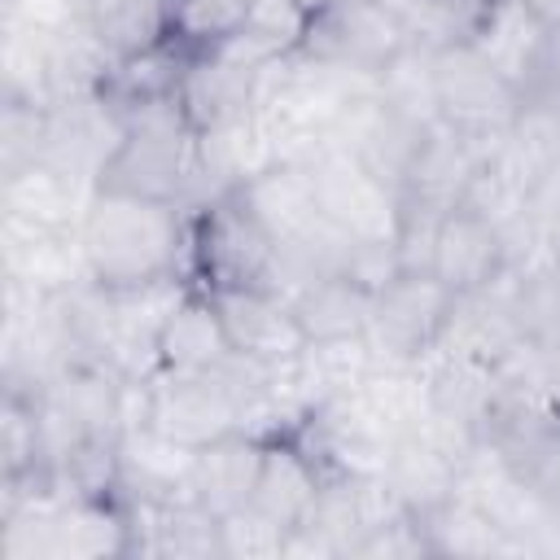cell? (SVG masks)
<instances>
[{
	"mask_svg": "<svg viewBox=\"0 0 560 560\" xmlns=\"http://www.w3.org/2000/svg\"><path fill=\"white\" fill-rule=\"evenodd\" d=\"M79 236L88 271L105 289L149 284L171 271L188 276V214L179 206L122 188H96Z\"/></svg>",
	"mask_w": 560,
	"mask_h": 560,
	"instance_id": "6da1fadb",
	"label": "cell"
},
{
	"mask_svg": "<svg viewBox=\"0 0 560 560\" xmlns=\"http://www.w3.org/2000/svg\"><path fill=\"white\" fill-rule=\"evenodd\" d=\"M101 188L153 197L179 206L184 214L214 201L197 158V127L188 122L175 96L127 109V140L114 153L109 171L101 175Z\"/></svg>",
	"mask_w": 560,
	"mask_h": 560,
	"instance_id": "7a4b0ae2",
	"label": "cell"
},
{
	"mask_svg": "<svg viewBox=\"0 0 560 560\" xmlns=\"http://www.w3.org/2000/svg\"><path fill=\"white\" fill-rule=\"evenodd\" d=\"M271 271L276 241L236 192L188 214V276H197V289H271Z\"/></svg>",
	"mask_w": 560,
	"mask_h": 560,
	"instance_id": "3957f363",
	"label": "cell"
},
{
	"mask_svg": "<svg viewBox=\"0 0 560 560\" xmlns=\"http://www.w3.org/2000/svg\"><path fill=\"white\" fill-rule=\"evenodd\" d=\"M438 109L446 127L494 149L516 127L525 96L472 48V39H455L438 44Z\"/></svg>",
	"mask_w": 560,
	"mask_h": 560,
	"instance_id": "277c9868",
	"label": "cell"
},
{
	"mask_svg": "<svg viewBox=\"0 0 560 560\" xmlns=\"http://www.w3.org/2000/svg\"><path fill=\"white\" fill-rule=\"evenodd\" d=\"M455 293L433 271H398L381 293H372L368 341L381 363H420L451 319Z\"/></svg>",
	"mask_w": 560,
	"mask_h": 560,
	"instance_id": "5b68a950",
	"label": "cell"
},
{
	"mask_svg": "<svg viewBox=\"0 0 560 560\" xmlns=\"http://www.w3.org/2000/svg\"><path fill=\"white\" fill-rule=\"evenodd\" d=\"M324 219L350 241H398L402 192L376 179L350 149H324L306 162Z\"/></svg>",
	"mask_w": 560,
	"mask_h": 560,
	"instance_id": "8992f818",
	"label": "cell"
},
{
	"mask_svg": "<svg viewBox=\"0 0 560 560\" xmlns=\"http://www.w3.org/2000/svg\"><path fill=\"white\" fill-rule=\"evenodd\" d=\"M122 140H127V114L105 92L66 96V101L44 109L39 162H52L70 175H83V179L101 184V175L109 171Z\"/></svg>",
	"mask_w": 560,
	"mask_h": 560,
	"instance_id": "52a82bcc",
	"label": "cell"
},
{
	"mask_svg": "<svg viewBox=\"0 0 560 560\" xmlns=\"http://www.w3.org/2000/svg\"><path fill=\"white\" fill-rule=\"evenodd\" d=\"M236 416L241 407L214 372L162 368L149 381V424L192 451L236 433Z\"/></svg>",
	"mask_w": 560,
	"mask_h": 560,
	"instance_id": "ba28073f",
	"label": "cell"
},
{
	"mask_svg": "<svg viewBox=\"0 0 560 560\" xmlns=\"http://www.w3.org/2000/svg\"><path fill=\"white\" fill-rule=\"evenodd\" d=\"M407 39H411L407 22L394 18L389 9H381L376 0H337L332 9L311 18V31L298 52L376 74Z\"/></svg>",
	"mask_w": 560,
	"mask_h": 560,
	"instance_id": "9c48e42d",
	"label": "cell"
},
{
	"mask_svg": "<svg viewBox=\"0 0 560 560\" xmlns=\"http://www.w3.org/2000/svg\"><path fill=\"white\" fill-rule=\"evenodd\" d=\"M0 267L9 280H22L44 293H61L92 280L79 228H44L18 214H0Z\"/></svg>",
	"mask_w": 560,
	"mask_h": 560,
	"instance_id": "30bf717a",
	"label": "cell"
},
{
	"mask_svg": "<svg viewBox=\"0 0 560 560\" xmlns=\"http://www.w3.org/2000/svg\"><path fill=\"white\" fill-rule=\"evenodd\" d=\"M210 302L223 319L232 350H241L249 359L280 363L306 346V332H302L289 298H280L276 289H214Z\"/></svg>",
	"mask_w": 560,
	"mask_h": 560,
	"instance_id": "8fae6325",
	"label": "cell"
},
{
	"mask_svg": "<svg viewBox=\"0 0 560 560\" xmlns=\"http://www.w3.org/2000/svg\"><path fill=\"white\" fill-rule=\"evenodd\" d=\"M490 158V144L438 122L424 131L420 153L402 179V206H424V210H455L468 179L477 175V166Z\"/></svg>",
	"mask_w": 560,
	"mask_h": 560,
	"instance_id": "7c38bea8",
	"label": "cell"
},
{
	"mask_svg": "<svg viewBox=\"0 0 560 560\" xmlns=\"http://www.w3.org/2000/svg\"><path fill=\"white\" fill-rule=\"evenodd\" d=\"M416 372H420V385H424V411H433L442 420H455L464 429H477V433L490 429L494 394H499L494 363L433 346L416 363Z\"/></svg>",
	"mask_w": 560,
	"mask_h": 560,
	"instance_id": "4fadbf2b",
	"label": "cell"
},
{
	"mask_svg": "<svg viewBox=\"0 0 560 560\" xmlns=\"http://www.w3.org/2000/svg\"><path fill=\"white\" fill-rule=\"evenodd\" d=\"M503 267H508V249H503V232L494 223H486L481 214H472L464 206L442 214L429 271L451 293H477V289L494 284L503 276Z\"/></svg>",
	"mask_w": 560,
	"mask_h": 560,
	"instance_id": "5bb4252c",
	"label": "cell"
},
{
	"mask_svg": "<svg viewBox=\"0 0 560 560\" xmlns=\"http://www.w3.org/2000/svg\"><path fill=\"white\" fill-rule=\"evenodd\" d=\"M96 179L70 175L52 162H26L18 171H4L0 184V214H18L44 228H83V214L96 197Z\"/></svg>",
	"mask_w": 560,
	"mask_h": 560,
	"instance_id": "9a60e30c",
	"label": "cell"
},
{
	"mask_svg": "<svg viewBox=\"0 0 560 560\" xmlns=\"http://www.w3.org/2000/svg\"><path fill=\"white\" fill-rule=\"evenodd\" d=\"M236 197L271 232L276 245L306 241L311 232H319L328 223L324 210H319L315 179H311V166L306 162H276L262 175H254L245 188H236Z\"/></svg>",
	"mask_w": 560,
	"mask_h": 560,
	"instance_id": "2e32d148",
	"label": "cell"
},
{
	"mask_svg": "<svg viewBox=\"0 0 560 560\" xmlns=\"http://www.w3.org/2000/svg\"><path fill=\"white\" fill-rule=\"evenodd\" d=\"M258 79H262V70H249V66L232 61L219 48L192 52L188 66H184V79H179L175 101L188 114V122L197 131H206V127H219L228 118L249 114L254 101H258Z\"/></svg>",
	"mask_w": 560,
	"mask_h": 560,
	"instance_id": "e0dca14e",
	"label": "cell"
},
{
	"mask_svg": "<svg viewBox=\"0 0 560 560\" xmlns=\"http://www.w3.org/2000/svg\"><path fill=\"white\" fill-rule=\"evenodd\" d=\"M547 44H551V26H542L525 0H494L490 13H486V22L472 35V48L521 96L534 88V79L542 70V57H547Z\"/></svg>",
	"mask_w": 560,
	"mask_h": 560,
	"instance_id": "ac0fdd59",
	"label": "cell"
},
{
	"mask_svg": "<svg viewBox=\"0 0 560 560\" xmlns=\"http://www.w3.org/2000/svg\"><path fill=\"white\" fill-rule=\"evenodd\" d=\"M459 464H464V459H459L455 451H446V446L424 429V420H416V424L394 442L385 481L394 486V494L402 499L407 512L429 516L433 508H442V503L455 494Z\"/></svg>",
	"mask_w": 560,
	"mask_h": 560,
	"instance_id": "d6986e66",
	"label": "cell"
},
{
	"mask_svg": "<svg viewBox=\"0 0 560 560\" xmlns=\"http://www.w3.org/2000/svg\"><path fill=\"white\" fill-rule=\"evenodd\" d=\"M197 158H201V175L210 184V197H228L280 162V153H276V144H271V136L254 109L241 118H228L219 127L197 131Z\"/></svg>",
	"mask_w": 560,
	"mask_h": 560,
	"instance_id": "ffe728a7",
	"label": "cell"
},
{
	"mask_svg": "<svg viewBox=\"0 0 560 560\" xmlns=\"http://www.w3.org/2000/svg\"><path fill=\"white\" fill-rule=\"evenodd\" d=\"M516 341H521V324L512 311V289H508V276H499L494 284H486L477 293H455V306H451V319H446L438 346L494 363Z\"/></svg>",
	"mask_w": 560,
	"mask_h": 560,
	"instance_id": "44dd1931",
	"label": "cell"
},
{
	"mask_svg": "<svg viewBox=\"0 0 560 560\" xmlns=\"http://www.w3.org/2000/svg\"><path fill=\"white\" fill-rule=\"evenodd\" d=\"M192 459L197 451L166 438L153 424L127 429L118 438V464H122V481H118V499H166V494H188V477H192Z\"/></svg>",
	"mask_w": 560,
	"mask_h": 560,
	"instance_id": "7402d4cb",
	"label": "cell"
},
{
	"mask_svg": "<svg viewBox=\"0 0 560 560\" xmlns=\"http://www.w3.org/2000/svg\"><path fill=\"white\" fill-rule=\"evenodd\" d=\"M258 468H262V442L249 433H228L210 446L197 451L192 459V477H188V494L210 508L214 516H228L236 508H245L254 499L258 486Z\"/></svg>",
	"mask_w": 560,
	"mask_h": 560,
	"instance_id": "603a6c76",
	"label": "cell"
},
{
	"mask_svg": "<svg viewBox=\"0 0 560 560\" xmlns=\"http://www.w3.org/2000/svg\"><path fill=\"white\" fill-rule=\"evenodd\" d=\"M319 486H324V468L293 438H280V442H262V468L249 503L271 521H280L284 529H293L311 516Z\"/></svg>",
	"mask_w": 560,
	"mask_h": 560,
	"instance_id": "cb8c5ba5",
	"label": "cell"
},
{
	"mask_svg": "<svg viewBox=\"0 0 560 560\" xmlns=\"http://www.w3.org/2000/svg\"><path fill=\"white\" fill-rule=\"evenodd\" d=\"M376 101L416 127H438V44L411 35L381 70H376Z\"/></svg>",
	"mask_w": 560,
	"mask_h": 560,
	"instance_id": "d4e9b609",
	"label": "cell"
},
{
	"mask_svg": "<svg viewBox=\"0 0 560 560\" xmlns=\"http://www.w3.org/2000/svg\"><path fill=\"white\" fill-rule=\"evenodd\" d=\"M306 341H346V337H363L368 332V315H372V293L359 289L350 276H319L311 284H302L289 298Z\"/></svg>",
	"mask_w": 560,
	"mask_h": 560,
	"instance_id": "484cf974",
	"label": "cell"
},
{
	"mask_svg": "<svg viewBox=\"0 0 560 560\" xmlns=\"http://www.w3.org/2000/svg\"><path fill=\"white\" fill-rule=\"evenodd\" d=\"M158 350H162V368H184V372H210L232 350L223 319L206 289H192L179 302V311L166 319L158 337Z\"/></svg>",
	"mask_w": 560,
	"mask_h": 560,
	"instance_id": "4316f807",
	"label": "cell"
},
{
	"mask_svg": "<svg viewBox=\"0 0 560 560\" xmlns=\"http://www.w3.org/2000/svg\"><path fill=\"white\" fill-rule=\"evenodd\" d=\"M83 22L114 57L171 39V0H83Z\"/></svg>",
	"mask_w": 560,
	"mask_h": 560,
	"instance_id": "83f0119b",
	"label": "cell"
},
{
	"mask_svg": "<svg viewBox=\"0 0 560 560\" xmlns=\"http://www.w3.org/2000/svg\"><path fill=\"white\" fill-rule=\"evenodd\" d=\"M48 39L22 22H0V79L9 105H52V66H48Z\"/></svg>",
	"mask_w": 560,
	"mask_h": 560,
	"instance_id": "f1b7e54d",
	"label": "cell"
},
{
	"mask_svg": "<svg viewBox=\"0 0 560 560\" xmlns=\"http://www.w3.org/2000/svg\"><path fill=\"white\" fill-rule=\"evenodd\" d=\"M420 521L429 529L433 556H512V538L464 494H451Z\"/></svg>",
	"mask_w": 560,
	"mask_h": 560,
	"instance_id": "f546056e",
	"label": "cell"
},
{
	"mask_svg": "<svg viewBox=\"0 0 560 560\" xmlns=\"http://www.w3.org/2000/svg\"><path fill=\"white\" fill-rule=\"evenodd\" d=\"M249 0H171V39L188 52H210L245 26Z\"/></svg>",
	"mask_w": 560,
	"mask_h": 560,
	"instance_id": "4dcf8cb0",
	"label": "cell"
},
{
	"mask_svg": "<svg viewBox=\"0 0 560 560\" xmlns=\"http://www.w3.org/2000/svg\"><path fill=\"white\" fill-rule=\"evenodd\" d=\"M0 464H4V477L52 472L48 468V451H44V433H39V416H35L31 398L4 394V407H0Z\"/></svg>",
	"mask_w": 560,
	"mask_h": 560,
	"instance_id": "1f68e13d",
	"label": "cell"
},
{
	"mask_svg": "<svg viewBox=\"0 0 560 560\" xmlns=\"http://www.w3.org/2000/svg\"><path fill=\"white\" fill-rule=\"evenodd\" d=\"M219 538H223V560H280L289 529L258 512L254 503L219 516Z\"/></svg>",
	"mask_w": 560,
	"mask_h": 560,
	"instance_id": "d6a6232c",
	"label": "cell"
},
{
	"mask_svg": "<svg viewBox=\"0 0 560 560\" xmlns=\"http://www.w3.org/2000/svg\"><path fill=\"white\" fill-rule=\"evenodd\" d=\"M241 31L249 39H258L267 52L284 57V52H298L302 48V39L311 31V13L298 0H249Z\"/></svg>",
	"mask_w": 560,
	"mask_h": 560,
	"instance_id": "836d02e7",
	"label": "cell"
},
{
	"mask_svg": "<svg viewBox=\"0 0 560 560\" xmlns=\"http://www.w3.org/2000/svg\"><path fill=\"white\" fill-rule=\"evenodd\" d=\"M39 144H44V109L4 101V109H0V166L18 171V166L35 162Z\"/></svg>",
	"mask_w": 560,
	"mask_h": 560,
	"instance_id": "e575fe53",
	"label": "cell"
},
{
	"mask_svg": "<svg viewBox=\"0 0 560 560\" xmlns=\"http://www.w3.org/2000/svg\"><path fill=\"white\" fill-rule=\"evenodd\" d=\"M350 556H385V560H411V556H433V542H429V529L420 516H398L372 534H363L354 542Z\"/></svg>",
	"mask_w": 560,
	"mask_h": 560,
	"instance_id": "d590c367",
	"label": "cell"
},
{
	"mask_svg": "<svg viewBox=\"0 0 560 560\" xmlns=\"http://www.w3.org/2000/svg\"><path fill=\"white\" fill-rule=\"evenodd\" d=\"M529 9H534V18L542 22V26H551V31H560V0H525Z\"/></svg>",
	"mask_w": 560,
	"mask_h": 560,
	"instance_id": "8d00e7d4",
	"label": "cell"
},
{
	"mask_svg": "<svg viewBox=\"0 0 560 560\" xmlns=\"http://www.w3.org/2000/svg\"><path fill=\"white\" fill-rule=\"evenodd\" d=\"M298 4H302V9H306V13L315 18V13H324V9H332L337 0H298Z\"/></svg>",
	"mask_w": 560,
	"mask_h": 560,
	"instance_id": "74e56055",
	"label": "cell"
}]
</instances>
